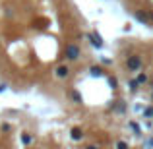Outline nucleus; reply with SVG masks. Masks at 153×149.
Listing matches in <instances>:
<instances>
[{
    "label": "nucleus",
    "mask_w": 153,
    "mask_h": 149,
    "mask_svg": "<svg viewBox=\"0 0 153 149\" xmlns=\"http://www.w3.org/2000/svg\"><path fill=\"white\" fill-rule=\"evenodd\" d=\"M79 56H82V49H79V45H76V43H68L66 49H64V58H66L68 62H76V60H79Z\"/></svg>",
    "instance_id": "nucleus-1"
},
{
    "label": "nucleus",
    "mask_w": 153,
    "mask_h": 149,
    "mask_svg": "<svg viewBox=\"0 0 153 149\" xmlns=\"http://www.w3.org/2000/svg\"><path fill=\"white\" fill-rule=\"evenodd\" d=\"M142 66H143V60H142V56L140 54H130L126 58V68H128V72H140L142 70Z\"/></svg>",
    "instance_id": "nucleus-2"
},
{
    "label": "nucleus",
    "mask_w": 153,
    "mask_h": 149,
    "mask_svg": "<svg viewBox=\"0 0 153 149\" xmlns=\"http://www.w3.org/2000/svg\"><path fill=\"white\" fill-rule=\"evenodd\" d=\"M87 39H89V43H91V45H93L97 50L103 49V39H101V35H99L97 31H91V33H87Z\"/></svg>",
    "instance_id": "nucleus-3"
},
{
    "label": "nucleus",
    "mask_w": 153,
    "mask_h": 149,
    "mask_svg": "<svg viewBox=\"0 0 153 149\" xmlns=\"http://www.w3.org/2000/svg\"><path fill=\"white\" fill-rule=\"evenodd\" d=\"M132 16H134L136 19H138V21H142L143 25H149V16H147V10H134L132 12Z\"/></svg>",
    "instance_id": "nucleus-4"
},
{
    "label": "nucleus",
    "mask_w": 153,
    "mask_h": 149,
    "mask_svg": "<svg viewBox=\"0 0 153 149\" xmlns=\"http://www.w3.org/2000/svg\"><path fill=\"white\" fill-rule=\"evenodd\" d=\"M54 76L58 79H66L68 76H70V68L66 66V64H60V66H56V70H54Z\"/></svg>",
    "instance_id": "nucleus-5"
},
{
    "label": "nucleus",
    "mask_w": 153,
    "mask_h": 149,
    "mask_svg": "<svg viewBox=\"0 0 153 149\" xmlns=\"http://www.w3.org/2000/svg\"><path fill=\"white\" fill-rule=\"evenodd\" d=\"M70 138L74 139V142H79V139L83 138V132H82V128H72V130H70Z\"/></svg>",
    "instance_id": "nucleus-6"
},
{
    "label": "nucleus",
    "mask_w": 153,
    "mask_h": 149,
    "mask_svg": "<svg viewBox=\"0 0 153 149\" xmlns=\"http://www.w3.org/2000/svg\"><path fill=\"white\" fill-rule=\"evenodd\" d=\"M128 126H130V130L134 132V136H142V128H140V124L136 122V120H130Z\"/></svg>",
    "instance_id": "nucleus-7"
},
{
    "label": "nucleus",
    "mask_w": 153,
    "mask_h": 149,
    "mask_svg": "<svg viewBox=\"0 0 153 149\" xmlns=\"http://www.w3.org/2000/svg\"><path fill=\"white\" fill-rule=\"evenodd\" d=\"M89 74L95 76V78H101V76L105 74V70H103L101 66H89Z\"/></svg>",
    "instance_id": "nucleus-8"
},
{
    "label": "nucleus",
    "mask_w": 153,
    "mask_h": 149,
    "mask_svg": "<svg viewBox=\"0 0 153 149\" xmlns=\"http://www.w3.org/2000/svg\"><path fill=\"white\" fill-rule=\"evenodd\" d=\"M70 97H72V101H74L76 105H83V99H82V95H79V91H78V89H72Z\"/></svg>",
    "instance_id": "nucleus-9"
},
{
    "label": "nucleus",
    "mask_w": 153,
    "mask_h": 149,
    "mask_svg": "<svg viewBox=\"0 0 153 149\" xmlns=\"http://www.w3.org/2000/svg\"><path fill=\"white\" fill-rule=\"evenodd\" d=\"M22 143L23 145H31V143H33V136L27 134V132H23L22 134Z\"/></svg>",
    "instance_id": "nucleus-10"
},
{
    "label": "nucleus",
    "mask_w": 153,
    "mask_h": 149,
    "mask_svg": "<svg viewBox=\"0 0 153 149\" xmlns=\"http://www.w3.org/2000/svg\"><path fill=\"white\" fill-rule=\"evenodd\" d=\"M126 108H128V107H126V103H124V101H118V103L114 105V110L120 112V114H124V112H126Z\"/></svg>",
    "instance_id": "nucleus-11"
},
{
    "label": "nucleus",
    "mask_w": 153,
    "mask_h": 149,
    "mask_svg": "<svg viewBox=\"0 0 153 149\" xmlns=\"http://www.w3.org/2000/svg\"><path fill=\"white\" fill-rule=\"evenodd\" d=\"M128 87H130V91H132V93H136V91L140 89V83L136 82V79H130V82H128Z\"/></svg>",
    "instance_id": "nucleus-12"
},
{
    "label": "nucleus",
    "mask_w": 153,
    "mask_h": 149,
    "mask_svg": "<svg viewBox=\"0 0 153 149\" xmlns=\"http://www.w3.org/2000/svg\"><path fill=\"white\" fill-rule=\"evenodd\" d=\"M143 118H153V107H146V108H143Z\"/></svg>",
    "instance_id": "nucleus-13"
},
{
    "label": "nucleus",
    "mask_w": 153,
    "mask_h": 149,
    "mask_svg": "<svg viewBox=\"0 0 153 149\" xmlns=\"http://www.w3.org/2000/svg\"><path fill=\"white\" fill-rule=\"evenodd\" d=\"M136 82H138L140 85H142V83H146V82H147V74H143V72H142V74H138V78H136Z\"/></svg>",
    "instance_id": "nucleus-14"
},
{
    "label": "nucleus",
    "mask_w": 153,
    "mask_h": 149,
    "mask_svg": "<svg viewBox=\"0 0 153 149\" xmlns=\"http://www.w3.org/2000/svg\"><path fill=\"white\" fill-rule=\"evenodd\" d=\"M114 149H130V147H128L126 142H120V139H118V142L114 143Z\"/></svg>",
    "instance_id": "nucleus-15"
},
{
    "label": "nucleus",
    "mask_w": 153,
    "mask_h": 149,
    "mask_svg": "<svg viewBox=\"0 0 153 149\" xmlns=\"http://www.w3.org/2000/svg\"><path fill=\"white\" fill-rule=\"evenodd\" d=\"M108 85H111L112 89H116V78L114 76H108Z\"/></svg>",
    "instance_id": "nucleus-16"
},
{
    "label": "nucleus",
    "mask_w": 153,
    "mask_h": 149,
    "mask_svg": "<svg viewBox=\"0 0 153 149\" xmlns=\"http://www.w3.org/2000/svg\"><path fill=\"white\" fill-rule=\"evenodd\" d=\"M101 62L105 64V66H108V64H112V60H111V58H105V56H103V58H101Z\"/></svg>",
    "instance_id": "nucleus-17"
},
{
    "label": "nucleus",
    "mask_w": 153,
    "mask_h": 149,
    "mask_svg": "<svg viewBox=\"0 0 153 149\" xmlns=\"http://www.w3.org/2000/svg\"><path fill=\"white\" fill-rule=\"evenodd\" d=\"M10 130H12L10 124H2V132H10Z\"/></svg>",
    "instance_id": "nucleus-18"
},
{
    "label": "nucleus",
    "mask_w": 153,
    "mask_h": 149,
    "mask_svg": "<svg viewBox=\"0 0 153 149\" xmlns=\"http://www.w3.org/2000/svg\"><path fill=\"white\" fill-rule=\"evenodd\" d=\"M6 89H8L6 83H0V93H2V91H6Z\"/></svg>",
    "instance_id": "nucleus-19"
},
{
    "label": "nucleus",
    "mask_w": 153,
    "mask_h": 149,
    "mask_svg": "<svg viewBox=\"0 0 153 149\" xmlns=\"http://www.w3.org/2000/svg\"><path fill=\"white\" fill-rule=\"evenodd\" d=\"M147 16H149V21H153V10H147Z\"/></svg>",
    "instance_id": "nucleus-20"
},
{
    "label": "nucleus",
    "mask_w": 153,
    "mask_h": 149,
    "mask_svg": "<svg viewBox=\"0 0 153 149\" xmlns=\"http://www.w3.org/2000/svg\"><path fill=\"white\" fill-rule=\"evenodd\" d=\"M146 147H153V139H149V142H146Z\"/></svg>",
    "instance_id": "nucleus-21"
},
{
    "label": "nucleus",
    "mask_w": 153,
    "mask_h": 149,
    "mask_svg": "<svg viewBox=\"0 0 153 149\" xmlns=\"http://www.w3.org/2000/svg\"><path fill=\"white\" fill-rule=\"evenodd\" d=\"M85 149H99V147H97V145H87Z\"/></svg>",
    "instance_id": "nucleus-22"
}]
</instances>
